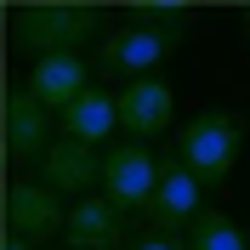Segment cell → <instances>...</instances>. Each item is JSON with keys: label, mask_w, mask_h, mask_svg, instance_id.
<instances>
[{"label": "cell", "mask_w": 250, "mask_h": 250, "mask_svg": "<svg viewBox=\"0 0 250 250\" xmlns=\"http://www.w3.org/2000/svg\"><path fill=\"white\" fill-rule=\"evenodd\" d=\"M159 176H165V159L148 148V142H114L103 154V199L114 210H154Z\"/></svg>", "instance_id": "3957f363"}, {"label": "cell", "mask_w": 250, "mask_h": 250, "mask_svg": "<svg viewBox=\"0 0 250 250\" xmlns=\"http://www.w3.org/2000/svg\"><path fill=\"white\" fill-rule=\"evenodd\" d=\"M0 120H6V159L12 165H40L51 154V108L29 85L6 91V114Z\"/></svg>", "instance_id": "8992f818"}, {"label": "cell", "mask_w": 250, "mask_h": 250, "mask_svg": "<svg viewBox=\"0 0 250 250\" xmlns=\"http://www.w3.org/2000/svg\"><path fill=\"white\" fill-rule=\"evenodd\" d=\"M6 233L29 239V245H46V239L68 233L62 193H51L40 176H17V182L6 188Z\"/></svg>", "instance_id": "5b68a950"}, {"label": "cell", "mask_w": 250, "mask_h": 250, "mask_svg": "<svg viewBox=\"0 0 250 250\" xmlns=\"http://www.w3.org/2000/svg\"><path fill=\"white\" fill-rule=\"evenodd\" d=\"M171 108H176V91L165 85V80H131V85H120V131L125 142H148L159 137L165 125H171Z\"/></svg>", "instance_id": "52a82bcc"}, {"label": "cell", "mask_w": 250, "mask_h": 250, "mask_svg": "<svg viewBox=\"0 0 250 250\" xmlns=\"http://www.w3.org/2000/svg\"><path fill=\"white\" fill-rule=\"evenodd\" d=\"M125 250H188V239H176V233H159V228H148V233H137Z\"/></svg>", "instance_id": "9a60e30c"}, {"label": "cell", "mask_w": 250, "mask_h": 250, "mask_svg": "<svg viewBox=\"0 0 250 250\" xmlns=\"http://www.w3.org/2000/svg\"><path fill=\"white\" fill-rule=\"evenodd\" d=\"M57 120H62V137H68V142L103 148V142L120 131V97H108V91H97V85H91V91L80 97L74 108H62Z\"/></svg>", "instance_id": "7c38bea8"}, {"label": "cell", "mask_w": 250, "mask_h": 250, "mask_svg": "<svg viewBox=\"0 0 250 250\" xmlns=\"http://www.w3.org/2000/svg\"><path fill=\"white\" fill-rule=\"evenodd\" d=\"M131 17L154 23V29H171V34L188 29V6H165V0H142V6H131Z\"/></svg>", "instance_id": "5bb4252c"}, {"label": "cell", "mask_w": 250, "mask_h": 250, "mask_svg": "<svg viewBox=\"0 0 250 250\" xmlns=\"http://www.w3.org/2000/svg\"><path fill=\"white\" fill-rule=\"evenodd\" d=\"M239 148H245V120L228 108H205L176 131V159L199 176L205 188H222L239 165Z\"/></svg>", "instance_id": "7a4b0ae2"}, {"label": "cell", "mask_w": 250, "mask_h": 250, "mask_svg": "<svg viewBox=\"0 0 250 250\" xmlns=\"http://www.w3.org/2000/svg\"><path fill=\"white\" fill-rule=\"evenodd\" d=\"M0 250H34V245H29V239H17V233H6V245H0Z\"/></svg>", "instance_id": "2e32d148"}, {"label": "cell", "mask_w": 250, "mask_h": 250, "mask_svg": "<svg viewBox=\"0 0 250 250\" xmlns=\"http://www.w3.org/2000/svg\"><path fill=\"white\" fill-rule=\"evenodd\" d=\"M46 108H74L80 97L91 91V80H85V57L80 51H62V57H40V62H29V80H23Z\"/></svg>", "instance_id": "30bf717a"}, {"label": "cell", "mask_w": 250, "mask_h": 250, "mask_svg": "<svg viewBox=\"0 0 250 250\" xmlns=\"http://www.w3.org/2000/svg\"><path fill=\"white\" fill-rule=\"evenodd\" d=\"M62 239H68V250H120L125 245V216L108 199H74Z\"/></svg>", "instance_id": "8fae6325"}, {"label": "cell", "mask_w": 250, "mask_h": 250, "mask_svg": "<svg viewBox=\"0 0 250 250\" xmlns=\"http://www.w3.org/2000/svg\"><path fill=\"white\" fill-rule=\"evenodd\" d=\"M182 40V34L171 29H154V23H125V29H114L103 46H97V68L114 80H154V68L165 57H171V46Z\"/></svg>", "instance_id": "277c9868"}, {"label": "cell", "mask_w": 250, "mask_h": 250, "mask_svg": "<svg viewBox=\"0 0 250 250\" xmlns=\"http://www.w3.org/2000/svg\"><path fill=\"white\" fill-rule=\"evenodd\" d=\"M40 182L51 193H80V199H91V188H103V154L85 148V142H51V154L40 159Z\"/></svg>", "instance_id": "9c48e42d"}, {"label": "cell", "mask_w": 250, "mask_h": 250, "mask_svg": "<svg viewBox=\"0 0 250 250\" xmlns=\"http://www.w3.org/2000/svg\"><path fill=\"white\" fill-rule=\"evenodd\" d=\"M154 228L159 233H176V228H193L205 216V182L188 171L182 159H165V176H159V193H154Z\"/></svg>", "instance_id": "ba28073f"}, {"label": "cell", "mask_w": 250, "mask_h": 250, "mask_svg": "<svg viewBox=\"0 0 250 250\" xmlns=\"http://www.w3.org/2000/svg\"><path fill=\"white\" fill-rule=\"evenodd\" d=\"M188 250H250L239 222H228L222 210H205L193 228H188Z\"/></svg>", "instance_id": "4fadbf2b"}, {"label": "cell", "mask_w": 250, "mask_h": 250, "mask_svg": "<svg viewBox=\"0 0 250 250\" xmlns=\"http://www.w3.org/2000/svg\"><path fill=\"white\" fill-rule=\"evenodd\" d=\"M6 29H12V46L23 57H62V51H80L103 29V12L97 6H74V0H40V6H12L6 12Z\"/></svg>", "instance_id": "6da1fadb"}]
</instances>
